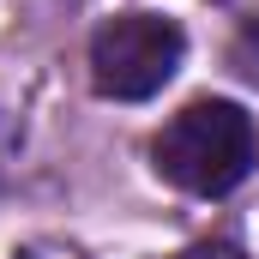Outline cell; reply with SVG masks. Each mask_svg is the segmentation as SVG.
Returning <instances> with one entry per match:
<instances>
[{
  "label": "cell",
  "mask_w": 259,
  "mask_h": 259,
  "mask_svg": "<svg viewBox=\"0 0 259 259\" xmlns=\"http://www.w3.org/2000/svg\"><path fill=\"white\" fill-rule=\"evenodd\" d=\"M175 259H241V253H235V247H223V241H217V247L205 241V247H187V253H175Z\"/></svg>",
  "instance_id": "3"
},
{
  "label": "cell",
  "mask_w": 259,
  "mask_h": 259,
  "mask_svg": "<svg viewBox=\"0 0 259 259\" xmlns=\"http://www.w3.org/2000/svg\"><path fill=\"white\" fill-rule=\"evenodd\" d=\"M151 163L181 193H199V199L229 193L253 169V115L223 97H199L157 133Z\"/></svg>",
  "instance_id": "1"
},
{
  "label": "cell",
  "mask_w": 259,
  "mask_h": 259,
  "mask_svg": "<svg viewBox=\"0 0 259 259\" xmlns=\"http://www.w3.org/2000/svg\"><path fill=\"white\" fill-rule=\"evenodd\" d=\"M181 55H187V36H181L175 18L121 12V18H109L91 36V78L115 103H145V97H157L175 78Z\"/></svg>",
  "instance_id": "2"
}]
</instances>
